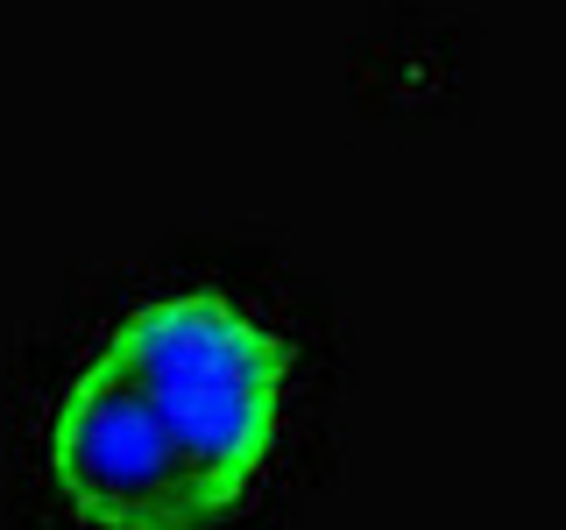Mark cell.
<instances>
[{
  "label": "cell",
  "instance_id": "obj_1",
  "mask_svg": "<svg viewBox=\"0 0 566 530\" xmlns=\"http://www.w3.org/2000/svg\"><path fill=\"white\" fill-rule=\"evenodd\" d=\"M276 424V347L220 297H164L114 332L57 424V474L99 523L185 530L234 502Z\"/></svg>",
  "mask_w": 566,
  "mask_h": 530
}]
</instances>
